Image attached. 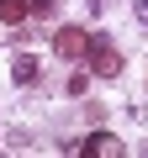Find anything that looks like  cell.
I'll return each instance as SVG.
<instances>
[{
  "label": "cell",
  "mask_w": 148,
  "mask_h": 158,
  "mask_svg": "<svg viewBox=\"0 0 148 158\" xmlns=\"http://www.w3.org/2000/svg\"><path fill=\"white\" fill-rule=\"evenodd\" d=\"M85 58H90V74H95V79H111V74H122V53H116V42H111L106 32H95V37H90Z\"/></svg>",
  "instance_id": "1"
},
{
  "label": "cell",
  "mask_w": 148,
  "mask_h": 158,
  "mask_svg": "<svg viewBox=\"0 0 148 158\" xmlns=\"http://www.w3.org/2000/svg\"><path fill=\"white\" fill-rule=\"evenodd\" d=\"M85 48H90V37H85L80 27H58V32H53V53L69 58V63H74V58H85Z\"/></svg>",
  "instance_id": "2"
},
{
  "label": "cell",
  "mask_w": 148,
  "mask_h": 158,
  "mask_svg": "<svg viewBox=\"0 0 148 158\" xmlns=\"http://www.w3.org/2000/svg\"><path fill=\"white\" fill-rule=\"evenodd\" d=\"M32 16V0H0V21H6V27H21Z\"/></svg>",
  "instance_id": "3"
},
{
  "label": "cell",
  "mask_w": 148,
  "mask_h": 158,
  "mask_svg": "<svg viewBox=\"0 0 148 158\" xmlns=\"http://www.w3.org/2000/svg\"><path fill=\"white\" fill-rule=\"evenodd\" d=\"M80 153H85V158H95V153H116V137H111V132H90V137L80 142Z\"/></svg>",
  "instance_id": "4"
},
{
  "label": "cell",
  "mask_w": 148,
  "mask_h": 158,
  "mask_svg": "<svg viewBox=\"0 0 148 158\" xmlns=\"http://www.w3.org/2000/svg\"><path fill=\"white\" fill-rule=\"evenodd\" d=\"M11 79H16V85H32V79H37V63H32V58L21 53V58L11 63Z\"/></svg>",
  "instance_id": "5"
},
{
  "label": "cell",
  "mask_w": 148,
  "mask_h": 158,
  "mask_svg": "<svg viewBox=\"0 0 148 158\" xmlns=\"http://www.w3.org/2000/svg\"><path fill=\"white\" fill-rule=\"evenodd\" d=\"M137 21H148V0H137Z\"/></svg>",
  "instance_id": "6"
}]
</instances>
